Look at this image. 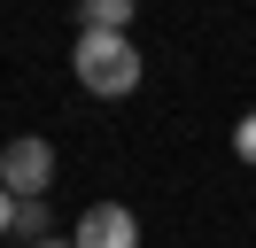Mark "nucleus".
I'll list each match as a JSON object with an SVG mask.
<instances>
[{
	"mask_svg": "<svg viewBox=\"0 0 256 248\" xmlns=\"http://www.w3.org/2000/svg\"><path fill=\"white\" fill-rule=\"evenodd\" d=\"M70 70H78L86 93H101V101H124L132 86H140V46L124 39V31H78V54H70Z\"/></svg>",
	"mask_w": 256,
	"mask_h": 248,
	"instance_id": "f257e3e1",
	"label": "nucleus"
},
{
	"mask_svg": "<svg viewBox=\"0 0 256 248\" xmlns=\"http://www.w3.org/2000/svg\"><path fill=\"white\" fill-rule=\"evenodd\" d=\"M47 178H54V148L47 140H8V148H0V186H8L16 202L47 194Z\"/></svg>",
	"mask_w": 256,
	"mask_h": 248,
	"instance_id": "f03ea898",
	"label": "nucleus"
},
{
	"mask_svg": "<svg viewBox=\"0 0 256 248\" xmlns=\"http://www.w3.org/2000/svg\"><path fill=\"white\" fill-rule=\"evenodd\" d=\"M70 240H78V248H140V217H132L124 202H94Z\"/></svg>",
	"mask_w": 256,
	"mask_h": 248,
	"instance_id": "7ed1b4c3",
	"label": "nucleus"
},
{
	"mask_svg": "<svg viewBox=\"0 0 256 248\" xmlns=\"http://www.w3.org/2000/svg\"><path fill=\"white\" fill-rule=\"evenodd\" d=\"M140 0H78V31H124Z\"/></svg>",
	"mask_w": 256,
	"mask_h": 248,
	"instance_id": "20e7f679",
	"label": "nucleus"
},
{
	"mask_svg": "<svg viewBox=\"0 0 256 248\" xmlns=\"http://www.w3.org/2000/svg\"><path fill=\"white\" fill-rule=\"evenodd\" d=\"M16 232H24V240H47V202H16Z\"/></svg>",
	"mask_w": 256,
	"mask_h": 248,
	"instance_id": "39448f33",
	"label": "nucleus"
},
{
	"mask_svg": "<svg viewBox=\"0 0 256 248\" xmlns=\"http://www.w3.org/2000/svg\"><path fill=\"white\" fill-rule=\"evenodd\" d=\"M233 155H240V163H256V108L233 124Z\"/></svg>",
	"mask_w": 256,
	"mask_h": 248,
	"instance_id": "423d86ee",
	"label": "nucleus"
},
{
	"mask_svg": "<svg viewBox=\"0 0 256 248\" xmlns=\"http://www.w3.org/2000/svg\"><path fill=\"white\" fill-rule=\"evenodd\" d=\"M0 232H16V194L0 186Z\"/></svg>",
	"mask_w": 256,
	"mask_h": 248,
	"instance_id": "0eeeda50",
	"label": "nucleus"
},
{
	"mask_svg": "<svg viewBox=\"0 0 256 248\" xmlns=\"http://www.w3.org/2000/svg\"><path fill=\"white\" fill-rule=\"evenodd\" d=\"M39 248H78V240H39Z\"/></svg>",
	"mask_w": 256,
	"mask_h": 248,
	"instance_id": "6e6552de",
	"label": "nucleus"
}]
</instances>
